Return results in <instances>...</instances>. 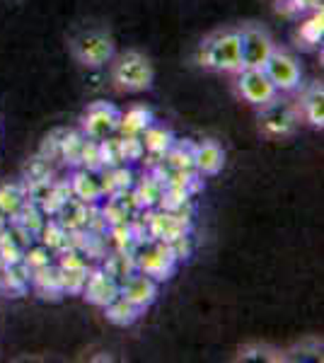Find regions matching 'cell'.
Segmentation results:
<instances>
[{"mask_svg": "<svg viewBox=\"0 0 324 363\" xmlns=\"http://www.w3.org/2000/svg\"><path fill=\"white\" fill-rule=\"evenodd\" d=\"M199 66L218 70V73H240L242 70V54H240V32L225 29V32L211 34L199 46L196 54Z\"/></svg>", "mask_w": 324, "mask_h": 363, "instance_id": "6da1fadb", "label": "cell"}, {"mask_svg": "<svg viewBox=\"0 0 324 363\" xmlns=\"http://www.w3.org/2000/svg\"><path fill=\"white\" fill-rule=\"evenodd\" d=\"M128 252H131V257H133L135 272L148 274V277H152L155 281L169 279L174 274L177 264H179V262L174 259L169 245L150 235L135 240Z\"/></svg>", "mask_w": 324, "mask_h": 363, "instance_id": "7a4b0ae2", "label": "cell"}, {"mask_svg": "<svg viewBox=\"0 0 324 363\" xmlns=\"http://www.w3.org/2000/svg\"><path fill=\"white\" fill-rule=\"evenodd\" d=\"M111 78H114L116 87L128 92H140L148 90L152 85V63L138 51H128V54H121L116 58L114 68H111Z\"/></svg>", "mask_w": 324, "mask_h": 363, "instance_id": "3957f363", "label": "cell"}, {"mask_svg": "<svg viewBox=\"0 0 324 363\" xmlns=\"http://www.w3.org/2000/svg\"><path fill=\"white\" fill-rule=\"evenodd\" d=\"M73 54L85 68H102L114 58V42L102 32H82L73 42Z\"/></svg>", "mask_w": 324, "mask_h": 363, "instance_id": "277c9868", "label": "cell"}, {"mask_svg": "<svg viewBox=\"0 0 324 363\" xmlns=\"http://www.w3.org/2000/svg\"><path fill=\"white\" fill-rule=\"evenodd\" d=\"M298 126V109L291 102H279V99H271L262 107L259 114V128H262L267 136L271 138H281L293 133Z\"/></svg>", "mask_w": 324, "mask_h": 363, "instance_id": "5b68a950", "label": "cell"}, {"mask_svg": "<svg viewBox=\"0 0 324 363\" xmlns=\"http://www.w3.org/2000/svg\"><path fill=\"white\" fill-rule=\"evenodd\" d=\"M264 73L269 75V80L274 83V87L279 92H293L300 87V80H303V70H300L298 58L288 51H279L274 49V54L269 56L267 66H264Z\"/></svg>", "mask_w": 324, "mask_h": 363, "instance_id": "8992f818", "label": "cell"}, {"mask_svg": "<svg viewBox=\"0 0 324 363\" xmlns=\"http://www.w3.org/2000/svg\"><path fill=\"white\" fill-rule=\"evenodd\" d=\"M119 119H121V112L114 107V104L95 102L87 107L85 114H82V131L80 133L87 138H95V140L109 138L119 131Z\"/></svg>", "mask_w": 324, "mask_h": 363, "instance_id": "52a82bcc", "label": "cell"}, {"mask_svg": "<svg viewBox=\"0 0 324 363\" xmlns=\"http://www.w3.org/2000/svg\"><path fill=\"white\" fill-rule=\"evenodd\" d=\"M145 233L162 242H172V240L189 235L191 233V218L189 213H177V211L157 208L148 213V223H145Z\"/></svg>", "mask_w": 324, "mask_h": 363, "instance_id": "ba28073f", "label": "cell"}, {"mask_svg": "<svg viewBox=\"0 0 324 363\" xmlns=\"http://www.w3.org/2000/svg\"><path fill=\"white\" fill-rule=\"evenodd\" d=\"M274 42L264 29L245 27L240 32V54H242V68H264L269 56L274 54Z\"/></svg>", "mask_w": 324, "mask_h": 363, "instance_id": "9c48e42d", "label": "cell"}, {"mask_svg": "<svg viewBox=\"0 0 324 363\" xmlns=\"http://www.w3.org/2000/svg\"><path fill=\"white\" fill-rule=\"evenodd\" d=\"M238 90L247 102L255 107H264L274 97H279V90L264 73V68H242L238 73Z\"/></svg>", "mask_w": 324, "mask_h": 363, "instance_id": "30bf717a", "label": "cell"}, {"mask_svg": "<svg viewBox=\"0 0 324 363\" xmlns=\"http://www.w3.org/2000/svg\"><path fill=\"white\" fill-rule=\"evenodd\" d=\"M119 291H121L119 281H116L114 277H109V274L99 267V269H90V274H87V281H85V286H82L80 296L85 298L90 306L104 308V306H109L116 296H119Z\"/></svg>", "mask_w": 324, "mask_h": 363, "instance_id": "8fae6325", "label": "cell"}, {"mask_svg": "<svg viewBox=\"0 0 324 363\" xmlns=\"http://www.w3.org/2000/svg\"><path fill=\"white\" fill-rule=\"evenodd\" d=\"M70 194L78 201L87 203V206H97L104 201V186H102V174L99 169H85L78 167L73 172V177L68 179Z\"/></svg>", "mask_w": 324, "mask_h": 363, "instance_id": "7c38bea8", "label": "cell"}, {"mask_svg": "<svg viewBox=\"0 0 324 363\" xmlns=\"http://www.w3.org/2000/svg\"><path fill=\"white\" fill-rule=\"evenodd\" d=\"M119 294L126 298V301H131L133 306L145 310L148 306H152L157 298V281L143 272H133L131 277H126L121 281Z\"/></svg>", "mask_w": 324, "mask_h": 363, "instance_id": "4fadbf2b", "label": "cell"}, {"mask_svg": "<svg viewBox=\"0 0 324 363\" xmlns=\"http://www.w3.org/2000/svg\"><path fill=\"white\" fill-rule=\"evenodd\" d=\"M92 216H95V206H87V203L78 201L75 196H70L66 199V203L56 211L54 218L66 228V230L78 233V230H87V228H90Z\"/></svg>", "mask_w": 324, "mask_h": 363, "instance_id": "5bb4252c", "label": "cell"}, {"mask_svg": "<svg viewBox=\"0 0 324 363\" xmlns=\"http://www.w3.org/2000/svg\"><path fill=\"white\" fill-rule=\"evenodd\" d=\"M225 165V153L216 140H203V143H194V169L201 177H213Z\"/></svg>", "mask_w": 324, "mask_h": 363, "instance_id": "9a60e30c", "label": "cell"}, {"mask_svg": "<svg viewBox=\"0 0 324 363\" xmlns=\"http://www.w3.org/2000/svg\"><path fill=\"white\" fill-rule=\"evenodd\" d=\"M34 291L41 296V298H61L63 296V286H61V269H58L56 262L51 264L41 267V269H34L32 272V281H29Z\"/></svg>", "mask_w": 324, "mask_h": 363, "instance_id": "2e32d148", "label": "cell"}, {"mask_svg": "<svg viewBox=\"0 0 324 363\" xmlns=\"http://www.w3.org/2000/svg\"><path fill=\"white\" fill-rule=\"evenodd\" d=\"M140 140H143V148H145V153L152 155V157H157V160H162L164 155H167V150L174 145V133L169 131V128H164V126H157L155 121L145 128L143 133H140Z\"/></svg>", "mask_w": 324, "mask_h": 363, "instance_id": "e0dca14e", "label": "cell"}, {"mask_svg": "<svg viewBox=\"0 0 324 363\" xmlns=\"http://www.w3.org/2000/svg\"><path fill=\"white\" fill-rule=\"evenodd\" d=\"M133 194L138 199L140 208H157L164 194V182L155 172H148L133 184Z\"/></svg>", "mask_w": 324, "mask_h": 363, "instance_id": "ac0fdd59", "label": "cell"}, {"mask_svg": "<svg viewBox=\"0 0 324 363\" xmlns=\"http://www.w3.org/2000/svg\"><path fill=\"white\" fill-rule=\"evenodd\" d=\"M104 318H107L111 325H119V327H128V325H133L135 320L140 318V310L138 306H133L131 301H126L121 294L114 298V301L109 303V306H104Z\"/></svg>", "mask_w": 324, "mask_h": 363, "instance_id": "d6986e66", "label": "cell"}, {"mask_svg": "<svg viewBox=\"0 0 324 363\" xmlns=\"http://www.w3.org/2000/svg\"><path fill=\"white\" fill-rule=\"evenodd\" d=\"M152 121H155V116L148 107H143V104H138V107H131L126 114H121L119 119V133L121 136H140V133L148 128Z\"/></svg>", "mask_w": 324, "mask_h": 363, "instance_id": "ffe728a7", "label": "cell"}, {"mask_svg": "<svg viewBox=\"0 0 324 363\" xmlns=\"http://www.w3.org/2000/svg\"><path fill=\"white\" fill-rule=\"evenodd\" d=\"M70 230H66L56 218H46V223L41 225L37 242H41L44 247H49L51 252H63L70 250Z\"/></svg>", "mask_w": 324, "mask_h": 363, "instance_id": "44dd1931", "label": "cell"}, {"mask_svg": "<svg viewBox=\"0 0 324 363\" xmlns=\"http://www.w3.org/2000/svg\"><path fill=\"white\" fill-rule=\"evenodd\" d=\"M27 201V191L25 186L20 184H5L0 186V216L8 220H13L17 213H20V208L25 206Z\"/></svg>", "mask_w": 324, "mask_h": 363, "instance_id": "7402d4cb", "label": "cell"}, {"mask_svg": "<svg viewBox=\"0 0 324 363\" xmlns=\"http://www.w3.org/2000/svg\"><path fill=\"white\" fill-rule=\"evenodd\" d=\"M303 114L312 126H324V90L322 83H315L303 95Z\"/></svg>", "mask_w": 324, "mask_h": 363, "instance_id": "603a6c76", "label": "cell"}, {"mask_svg": "<svg viewBox=\"0 0 324 363\" xmlns=\"http://www.w3.org/2000/svg\"><path fill=\"white\" fill-rule=\"evenodd\" d=\"M164 167L169 169H184V172H196L194 169V143H181L174 140V145L167 150V155L162 157Z\"/></svg>", "mask_w": 324, "mask_h": 363, "instance_id": "cb8c5ba5", "label": "cell"}, {"mask_svg": "<svg viewBox=\"0 0 324 363\" xmlns=\"http://www.w3.org/2000/svg\"><path fill=\"white\" fill-rule=\"evenodd\" d=\"M102 269L109 274V277H114V279L121 284L123 279L131 277V274L135 272V264H133L131 252H128V250H114V255L104 257Z\"/></svg>", "mask_w": 324, "mask_h": 363, "instance_id": "d4e9b609", "label": "cell"}, {"mask_svg": "<svg viewBox=\"0 0 324 363\" xmlns=\"http://www.w3.org/2000/svg\"><path fill=\"white\" fill-rule=\"evenodd\" d=\"M324 37V15H322V8L312 10L310 17H305L298 27V39H303L308 46H315L320 44Z\"/></svg>", "mask_w": 324, "mask_h": 363, "instance_id": "484cf974", "label": "cell"}, {"mask_svg": "<svg viewBox=\"0 0 324 363\" xmlns=\"http://www.w3.org/2000/svg\"><path fill=\"white\" fill-rule=\"evenodd\" d=\"M46 218H49V216H46L44 211L37 206V203H34V201H25V206L20 208V213H17L13 220H17V223L25 228V230H29L34 238H37L39 230H41V225L46 223Z\"/></svg>", "mask_w": 324, "mask_h": 363, "instance_id": "4316f807", "label": "cell"}, {"mask_svg": "<svg viewBox=\"0 0 324 363\" xmlns=\"http://www.w3.org/2000/svg\"><path fill=\"white\" fill-rule=\"evenodd\" d=\"M99 155H102V167L126 165V162H123V150H121V136H109V138L99 140Z\"/></svg>", "mask_w": 324, "mask_h": 363, "instance_id": "83f0119b", "label": "cell"}, {"mask_svg": "<svg viewBox=\"0 0 324 363\" xmlns=\"http://www.w3.org/2000/svg\"><path fill=\"white\" fill-rule=\"evenodd\" d=\"M61 269V267H58ZM90 267H78V269H61V286H63V296L66 294H82V286L87 281Z\"/></svg>", "mask_w": 324, "mask_h": 363, "instance_id": "f1b7e54d", "label": "cell"}, {"mask_svg": "<svg viewBox=\"0 0 324 363\" xmlns=\"http://www.w3.org/2000/svg\"><path fill=\"white\" fill-rule=\"evenodd\" d=\"M51 257H54V252H51L49 247H44L41 242H32L25 252H22V262L29 267V272L51 264V262H54Z\"/></svg>", "mask_w": 324, "mask_h": 363, "instance_id": "f546056e", "label": "cell"}, {"mask_svg": "<svg viewBox=\"0 0 324 363\" xmlns=\"http://www.w3.org/2000/svg\"><path fill=\"white\" fill-rule=\"evenodd\" d=\"M78 167L85 169H102V155H99V140L87 138L82 140V150H80V162Z\"/></svg>", "mask_w": 324, "mask_h": 363, "instance_id": "4dcf8cb0", "label": "cell"}, {"mask_svg": "<svg viewBox=\"0 0 324 363\" xmlns=\"http://www.w3.org/2000/svg\"><path fill=\"white\" fill-rule=\"evenodd\" d=\"M121 150H123V162H138L145 155L143 140L140 136H121Z\"/></svg>", "mask_w": 324, "mask_h": 363, "instance_id": "1f68e13d", "label": "cell"}, {"mask_svg": "<svg viewBox=\"0 0 324 363\" xmlns=\"http://www.w3.org/2000/svg\"><path fill=\"white\" fill-rule=\"evenodd\" d=\"M3 277H5V264L0 262V289H3Z\"/></svg>", "mask_w": 324, "mask_h": 363, "instance_id": "d6a6232c", "label": "cell"}]
</instances>
